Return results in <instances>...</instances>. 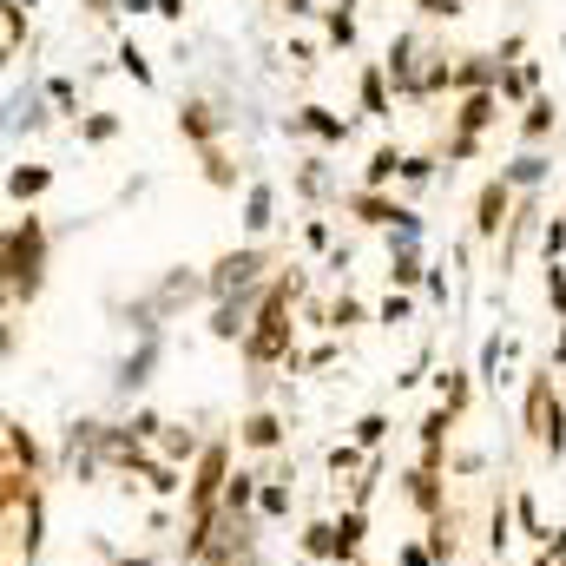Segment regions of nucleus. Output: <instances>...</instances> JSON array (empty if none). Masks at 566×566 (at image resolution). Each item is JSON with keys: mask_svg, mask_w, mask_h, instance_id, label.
Wrapping results in <instances>:
<instances>
[{"mask_svg": "<svg viewBox=\"0 0 566 566\" xmlns=\"http://www.w3.org/2000/svg\"><path fill=\"white\" fill-rule=\"evenodd\" d=\"M297 297H303L297 277H277L264 290L251 330H244V356H251V362H297V349H290V303H297Z\"/></svg>", "mask_w": 566, "mask_h": 566, "instance_id": "obj_1", "label": "nucleus"}, {"mask_svg": "<svg viewBox=\"0 0 566 566\" xmlns=\"http://www.w3.org/2000/svg\"><path fill=\"white\" fill-rule=\"evenodd\" d=\"M40 270H47V224L40 218H14L7 224V297H40Z\"/></svg>", "mask_w": 566, "mask_h": 566, "instance_id": "obj_2", "label": "nucleus"}, {"mask_svg": "<svg viewBox=\"0 0 566 566\" xmlns=\"http://www.w3.org/2000/svg\"><path fill=\"white\" fill-rule=\"evenodd\" d=\"M520 422H527V435H534L547 455H560V448H566V409H560V395H553V369H534Z\"/></svg>", "mask_w": 566, "mask_h": 566, "instance_id": "obj_3", "label": "nucleus"}, {"mask_svg": "<svg viewBox=\"0 0 566 566\" xmlns=\"http://www.w3.org/2000/svg\"><path fill=\"white\" fill-rule=\"evenodd\" d=\"M257 270H264V257H257V251H231V257H218V264H211V297H231V290H244Z\"/></svg>", "mask_w": 566, "mask_h": 566, "instance_id": "obj_4", "label": "nucleus"}, {"mask_svg": "<svg viewBox=\"0 0 566 566\" xmlns=\"http://www.w3.org/2000/svg\"><path fill=\"white\" fill-rule=\"evenodd\" d=\"M501 224H514L507 218V178H488L474 198V237H501Z\"/></svg>", "mask_w": 566, "mask_h": 566, "instance_id": "obj_5", "label": "nucleus"}, {"mask_svg": "<svg viewBox=\"0 0 566 566\" xmlns=\"http://www.w3.org/2000/svg\"><path fill=\"white\" fill-rule=\"evenodd\" d=\"M349 211H356L362 224H409V211L395 205V198H382V191H356V198H349Z\"/></svg>", "mask_w": 566, "mask_h": 566, "instance_id": "obj_6", "label": "nucleus"}, {"mask_svg": "<svg viewBox=\"0 0 566 566\" xmlns=\"http://www.w3.org/2000/svg\"><path fill=\"white\" fill-rule=\"evenodd\" d=\"M494 119V93H468V106H461V119H455V145H474V132Z\"/></svg>", "mask_w": 566, "mask_h": 566, "instance_id": "obj_7", "label": "nucleus"}, {"mask_svg": "<svg viewBox=\"0 0 566 566\" xmlns=\"http://www.w3.org/2000/svg\"><path fill=\"white\" fill-rule=\"evenodd\" d=\"M237 441H244V448H277V441H283V422H277L270 409H257V415H244Z\"/></svg>", "mask_w": 566, "mask_h": 566, "instance_id": "obj_8", "label": "nucleus"}, {"mask_svg": "<svg viewBox=\"0 0 566 566\" xmlns=\"http://www.w3.org/2000/svg\"><path fill=\"white\" fill-rule=\"evenodd\" d=\"M409 501H415V507H422V514H428V520H435V514H448V501H441V474H428V468H415V474H409Z\"/></svg>", "mask_w": 566, "mask_h": 566, "instance_id": "obj_9", "label": "nucleus"}, {"mask_svg": "<svg viewBox=\"0 0 566 566\" xmlns=\"http://www.w3.org/2000/svg\"><path fill=\"white\" fill-rule=\"evenodd\" d=\"M297 126L316 132V139H330V145H343V132H349L343 119H336V112H323V106H303V112H297Z\"/></svg>", "mask_w": 566, "mask_h": 566, "instance_id": "obj_10", "label": "nucleus"}, {"mask_svg": "<svg viewBox=\"0 0 566 566\" xmlns=\"http://www.w3.org/2000/svg\"><path fill=\"white\" fill-rule=\"evenodd\" d=\"M362 527H369V514H362V507H349V514L336 520V560H356V547H362Z\"/></svg>", "mask_w": 566, "mask_h": 566, "instance_id": "obj_11", "label": "nucleus"}, {"mask_svg": "<svg viewBox=\"0 0 566 566\" xmlns=\"http://www.w3.org/2000/svg\"><path fill=\"white\" fill-rule=\"evenodd\" d=\"M158 448H165V461H198V455H205V441L191 435V428H165Z\"/></svg>", "mask_w": 566, "mask_h": 566, "instance_id": "obj_12", "label": "nucleus"}, {"mask_svg": "<svg viewBox=\"0 0 566 566\" xmlns=\"http://www.w3.org/2000/svg\"><path fill=\"white\" fill-rule=\"evenodd\" d=\"M178 132L198 139V145H211V139H218V119H211V106H185V112H178Z\"/></svg>", "mask_w": 566, "mask_h": 566, "instance_id": "obj_13", "label": "nucleus"}, {"mask_svg": "<svg viewBox=\"0 0 566 566\" xmlns=\"http://www.w3.org/2000/svg\"><path fill=\"white\" fill-rule=\"evenodd\" d=\"M7 461H14V468H40V448H33V435H27V428H20V422H7Z\"/></svg>", "mask_w": 566, "mask_h": 566, "instance_id": "obj_14", "label": "nucleus"}, {"mask_svg": "<svg viewBox=\"0 0 566 566\" xmlns=\"http://www.w3.org/2000/svg\"><path fill=\"white\" fill-rule=\"evenodd\" d=\"M47 185H53V172H47V165H20V172L7 178V191H14V198H40Z\"/></svg>", "mask_w": 566, "mask_h": 566, "instance_id": "obj_15", "label": "nucleus"}, {"mask_svg": "<svg viewBox=\"0 0 566 566\" xmlns=\"http://www.w3.org/2000/svg\"><path fill=\"white\" fill-rule=\"evenodd\" d=\"M428 553H435V560H455V514L428 520Z\"/></svg>", "mask_w": 566, "mask_h": 566, "instance_id": "obj_16", "label": "nucleus"}, {"mask_svg": "<svg viewBox=\"0 0 566 566\" xmlns=\"http://www.w3.org/2000/svg\"><path fill=\"white\" fill-rule=\"evenodd\" d=\"M402 165H409V158L395 152V145H376V158H369V191H376V185H389V178L402 172Z\"/></svg>", "mask_w": 566, "mask_h": 566, "instance_id": "obj_17", "label": "nucleus"}, {"mask_svg": "<svg viewBox=\"0 0 566 566\" xmlns=\"http://www.w3.org/2000/svg\"><path fill=\"white\" fill-rule=\"evenodd\" d=\"M362 112H376V119H389V86H382V73H376V66L362 73Z\"/></svg>", "mask_w": 566, "mask_h": 566, "instance_id": "obj_18", "label": "nucleus"}, {"mask_svg": "<svg viewBox=\"0 0 566 566\" xmlns=\"http://www.w3.org/2000/svg\"><path fill=\"white\" fill-rule=\"evenodd\" d=\"M257 494H264V488H257V474H231V488H224V507H231V514H244Z\"/></svg>", "mask_w": 566, "mask_h": 566, "instance_id": "obj_19", "label": "nucleus"}, {"mask_svg": "<svg viewBox=\"0 0 566 566\" xmlns=\"http://www.w3.org/2000/svg\"><path fill=\"white\" fill-rule=\"evenodd\" d=\"M270 205H277V198H270V185H251V198H244V224H251V231H264Z\"/></svg>", "mask_w": 566, "mask_h": 566, "instance_id": "obj_20", "label": "nucleus"}, {"mask_svg": "<svg viewBox=\"0 0 566 566\" xmlns=\"http://www.w3.org/2000/svg\"><path fill=\"white\" fill-rule=\"evenodd\" d=\"M205 178H211V185H218V191H231V185H237V172H231V158H224V152H218V145H205Z\"/></svg>", "mask_w": 566, "mask_h": 566, "instance_id": "obj_21", "label": "nucleus"}, {"mask_svg": "<svg viewBox=\"0 0 566 566\" xmlns=\"http://www.w3.org/2000/svg\"><path fill=\"white\" fill-rule=\"evenodd\" d=\"M547 126H553V99H534L527 119H520V132H527V139H547Z\"/></svg>", "mask_w": 566, "mask_h": 566, "instance_id": "obj_22", "label": "nucleus"}, {"mask_svg": "<svg viewBox=\"0 0 566 566\" xmlns=\"http://www.w3.org/2000/svg\"><path fill=\"white\" fill-rule=\"evenodd\" d=\"M356 468H362V448H356V441H336V448H330V474L343 481V474H356Z\"/></svg>", "mask_w": 566, "mask_h": 566, "instance_id": "obj_23", "label": "nucleus"}, {"mask_svg": "<svg viewBox=\"0 0 566 566\" xmlns=\"http://www.w3.org/2000/svg\"><path fill=\"white\" fill-rule=\"evenodd\" d=\"M441 402H448V409H468V376H461V369H448V376H441Z\"/></svg>", "mask_w": 566, "mask_h": 566, "instance_id": "obj_24", "label": "nucleus"}, {"mask_svg": "<svg viewBox=\"0 0 566 566\" xmlns=\"http://www.w3.org/2000/svg\"><path fill=\"white\" fill-rule=\"evenodd\" d=\"M382 435H389V415H362L356 422V448H382Z\"/></svg>", "mask_w": 566, "mask_h": 566, "instance_id": "obj_25", "label": "nucleus"}, {"mask_svg": "<svg viewBox=\"0 0 566 566\" xmlns=\"http://www.w3.org/2000/svg\"><path fill=\"white\" fill-rule=\"evenodd\" d=\"M330 40H336V47H349V40H356V14H349V0L330 14Z\"/></svg>", "mask_w": 566, "mask_h": 566, "instance_id": "obj_26", "label": "nucleus"}, {"mask_svg": "<svg viewBox=\"0 0 566 566\" xmlns=\"http://www.w3.org/2000/svg\"><path fill=\"white\" fill-rule=\"evenodd\" d=\"M488 547L507 553V501H494V514H488Z\"/></svg>", "mask_w": 566, "mask_h": 566, "instance_id": "obj_27", "label": "nucleus"}, {"mask_svg": "<svg viewBox=\"0 0 566 566\" xmlns=\"http://www.w3.org/2000/svg\"><path fill=\"white\" fill-rule=\"evenodd\" d=\"M389 277L402 283V290H409V283L422 277V257H415V251H402V257H395V264H389Z\"/></svg>", "mask_w": 566, "mask_h": 566, "instance_id": "obj_28", "label": "nucleus"}, {"mask_svg": "<svg viewBox=\"0 0 566 566\" xmlns=\"http://www.w3.org/2000/svg\"><path fill=\"white\" fill-rule=\"evenodd\" d=\"M257 501H264V514H290V488H283V481H264Z\"/></svg>", "mask_w": 566, "mask_h": 566, "instance_id": "obj_29", "label": "nucleus"}, {"mask_svg": "<svg viewBox=\"0 0 566 566\" xmlns=\"http://www.w3.org/2000/svg\"><path fill=\"white\" fill-rule=\"evenodd\" d=\"M119 66H126L139 86H152V66H145V53H139V47H119Z\"/></svg>", "mask_w": 566, "mask_h": 566, "instance_id": "obj_30", "label": "nucleus"}, {"mask_svg": "<svg viewBox=\"0 0 566 566\" xmlns=\"http://www.w3.org/2000/svg\"><path fill=\"white\" fill-rule=\"evenodd\" d=\"M547 303L566 316V270H560V264H547Z\"/></svg>", "mask_w": 566, "mask_h": 566, "instance_id": "obj_31", "label": "nucleus"}, {"mask_svg": "<svg viewBox=\"0 0 566 566\" xmlns=\"http://www.w3.org/2000/svg\"><path fill=\"white\" fill-rule=\"evenodd\" d=\"M237 330H244V323H237V310H231V303H218V316H211V336H224V343H231Z\"/></svg>", "mask_w": 566, "mask_h": 566, "instance_id": "obj_32", "label": "nucleus"}, {"mask_svg": "<svg viewBox=\"0 0 566 566\" xmlns=\"http://www.w3.org/2000/svg\"><path fill=\"white\" fill-rule=\"evenodd\" d=\"M79 132H86V139H93V145H106L112 132H119V119H106V112H93V119H86V126H79Z\"/></svg>", "mask_w": 566, "mask_h": 566, "instance_id": "obj_33", "label": "nucleus"}, {"mask_svg": "<svg viewBox=\"0 0 566 566\" xmlns=\"http://www.w3.org/2000/svg\"><path fill=\"white\" fill-rule=\"evenodd\" d=\"M560 251H566V224L553 218V224H547V264H560Z\"/></svg>", "mask_w": 566, "mask_h": 566, "instance_id": "obj_34", "label": "nucleus"}, {"mask_svg": "<svg viewBox=\"0 0 566 566\" xmlns=\"http://www.w3.org/2000/svg\"><path fill=\"white\" fill-rule=\"evenodd\" d=\"M422 14H428V20H455L461 0H422Z\"/></svg>", "mask_w": 566, "mask_h": 566, "instance_id": "obj_35", "label": "nucleus"}, {"mask_svg": "<svg viewBox=\"0 0 566 566\" xmlns=\"http://www.w3.org/2000/svg\"><path fill=\"white\" fill-rule=\"evenodd\" d=\"M382 323H409V297H389V303H382Z\"/></svg>", "mask_w": 566, "mask_h": 566, "instance_id": "obj_36", "label": "nucleus"}, {"mask_svg": "<svg viewBox=\"0 0 566 566\" xmlns=\"http://www.w3.org/2000/svg\"><path fill=\"white\" fill-rule=\"evenodd\" d=\"M152 7H158L165 20H178V14H185V0H152Z\"/></svg>", "mask_w": 566, "mask_h": 566, "instance_id": "obj_37", "label": "nucleus"}, {"mask_svg": "<svg viewBox=\"0 0 566 566\" xmlns=\"http://www.w3.org/2000/svg\"><path fill=\"white\" fill-rule=\"evenodd\" d=\"M86 7H93V14H106V7H112V0H86Z\"/></svg>", "mask_w": 566, "mask_h": 566, "instance_id": "obj_38", "label": "nucleus"}, {"mask_svg": "<svg viewBox=\"0 0 566 566\" xmlns=\"http://www.w3.org/2000/svg\"><path fill=\"white\" fill-rule=\"evenodd\" d=\"M534 566H553V553H540V560H534Z\"/></svg>", "mask_w": 566, "mask_h": 566, "instance_id": "obj_39", "label": "nucleus"}, {"mask_svg": "<svg viewBox=\"0 0 566 566\" xmlns=\"http://www.w3.org/2000/svg\"><path fill=\"white\" fill-rule=\"evenodd\" d=\"M119 566H152V560H119Z\"/></svg>", "mask_w": 566, "mask_h": 566, "instance_id": "obj_40", "label": "nucleus"}, {"mask_svg": "<svg viewBox=\"0 0 566 566\" xmlns=\"http://www.w3.org/2000/svg\"><path fill=\"white\" fill-rule=\"evenodd\" d=\"M560 362H566V330H560Z\"/></svg>", "mask_w": 566, "mask_h": 566, "instance_id": "obj_41", "label": "nucleus"}, {"mask_svg": "<svg viewBox=\"0 0 566 566\" xmlns=\"http://www.w3.org/2000/svg\"><path fill=\"white\" fill-rule=\"evenodd\" d=\"M7 7H33V0H7Z\"/></svg>", "mask_w": 566, "mask_h": 566, "instance_id": "obj_42", "label": "nucleus"}, {"mask_svg": "<svg viewBox=\"0 0 566 566\" xmlns=\"http://www.w3.org/2000/svg\"><path fill=\"white\" fill-rule=\"evenodd\" d=\"M560 566H566V553H560Z\"/></svg>", "mask_w": 566, "mask_h": 566, "instance_id": "obj_43", "label": "nucleus"}]
</instances>
